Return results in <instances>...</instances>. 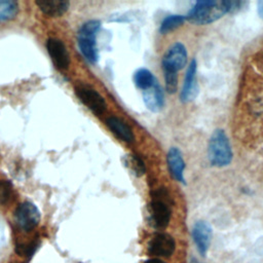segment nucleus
Here are the masks:
<instances>
[{
  "mask_svg": "<svg viewBox=\"0 0 263 263\" xmlns=\"http://www.w3.org/2000/svg\"><path fill=\"white\" fill-rule=\"evenodd\" d=\"M257 11H258V14L260 15V17L263 20V0H261L257 3Z\"/></svg>",
  "mask_w": 263,
  "mask_h": 263,
  "instance_id": "obj_24",
  "label": "nucleus"
},
{
  "mask_svg": "<svg viewBox=\"0 0 263 263\" xmlns=\"http://www.w3.org/2000/svg\"><path fill=\"white\" fill-rule=\"evenodd\" d=\"M76 95L80 101L93 113L102 114L106 110V102L104 98L93 88L87 85L76 86Z\"/></svg>",
  "mask_w": 263,
  "mask_h": 263,
  "instance_id": "obj_8",
  "label": "nucleus"
},
{
  "mask_svg": "<svg viewBox=\"0 0 263 263\" xmlns=\"http://www.w3.org/2000/svg\"><path fill=\"white\" fill-rule=\"evenodd\" d=\"M101 23L97 20H90L84 23L79 31L77 36L78 46L81 53L89 63H97L98 61V49L96 43V37L100 30Z\"/></svg>",
  "mask_w": 263,
  "mask_h": 263,
  "instance_id": "obj_4",
  "label": "nucleus"
},
{
  "mask_svg": "<svg viewBox=\"0 0 263 263\" xmlns=\"http://www.w3.org/2000/svg\"><path fill=\"white\" fill-rule=\"evenodd\" d=\"M12 194V186L10 182L0 180V204L6 203Z\"/></svg>",
  "mask_w": 263,
  "mask_h": 263,
  "instance_id": "obj_22",
  "label": "nucleus"
},
{
  "mask_svg": "<svg viewBox=\"0 0 263 263\" xmlns=\"http://www.w3.org/2000/svg\"><path fill=\"white\" fill-rule=\"evenodd\" d=\"M156 81L157 79L155 76L146 68H140L134 74L135 85L143 91L151 87Z\"/></svg>",
  "mask_w": 263,
  "mask_h": 263,
  "instance_id": "obj_16",
  "label": "nucleus"
},
{
  "mask_svg": "<svg viewBox=\"0 0 263 263\" xmlns=\"http://www.w3.org/2000/svg\"><path fill=\"white\" fill-rule=\"evenodd\" d=\"M39 9L49 16H61L69 8V2L65 0H38L36 1Z\"/></svg>",
  "mask_w": 263,
  "mask_h": 263,
  "instance_id": "obj_15",
  "label": "nucleus"
},
{
  "mask_svg": "<svg viewBox=\"0 0 263 263\" xmlns=\"http://www.w3.org/2000/svg\"><path fill=\"white\" fill-rule=\"evenodd\" d=\"M144 263H165V262L162 261L161 259H158V258H151V259L146 260Z\"/></svg>",
  "mask_w": 263,
  "mask_h": 263,
  "instance_id": "obj_25",
  "label": "nucleus"
},
{
  "mask_svg": "<svg viewBox=\"0 0 263 263\" xmlns=\"http://www.w3.org/2000/svg\"><path fill=\"white\" fill-rule=\"evenodd\" d=\"M143 101L146 107L152 112H159L162 109L164 105V95L158 81L143 91Z\"/></svg>",
  "mask_w": 263,
  "mask_h": 263,
  "instance_id": "obj_13",
  "label": "nucleus"
},
{
  "mask_svg": "<svg viewBox=\"0 0 263 263\" xmlns=\"http://www.w3.org/2000/svg\"><path fill=\"white\" fill-rule=\"evenodd\" d=\"M14 220L18 228L29 232L39 224L40 212L35 204L25 201L15 209Z\"/></svg>",
  "mask_w": 263,
  "mask_h": 263,
  "instance_id": "obj_6",
  "label": "nucleus"
},
{
  "mask_svg": "<svg viewBox=\"0 0 263 263\" xmlns=\"http://www.w3.org/2000/svg\"><path fill=\"white\" fill-rule=\"evenodd\" d=\"M106 123L108 127L113 132L114 135H116L120 140L127 142V143H133L135 140L134 133L132 128L120 118L111 116L107 118Z\"/></svg>",
  "mask_w": 263,
  "mask_h": 263,
  "instance_id": "obj_14",
  "label": "nucleus"
},
{
  "mask_svg": "<svg viewBox=\"0 0 263 263\" xmlns=\"http://www.w3.org/2000/svg\"><path fill=\"white\" fill-rule=\"evenodd\" d=\"M173 199L164 187L156 188L151 192V201L148 205L149 223L155 229H164L172 217Z\"/></svg>",
  "mask_w": 263,
  "mask_h": 263,
  "instance_id": "obj_1",
  "label": "nucleus"
},
{
  "mask_svg": "<svg viewBox=\"0 0 263 263\" xmlns=\"http://www.w3.org/2000/svg\"><path fill=\"white\" fill-rule=\"evenodd\" d=\"M18 11V4L13 0H0V22L9 21L15 17Z\"/></svg>",
  "mask_w": 263,
  "mask_h": 263,
  "instance_id": "obj_19",
  "label": "nucleus"
},
{
  "mask_svg": "<svg viewBox=\"0 0 263 263\" xmlns=\"http://www.w3.org/2000/svg\"><path fill=\"white\" fill-rule=\"evenodd\" d=\"M233 153L229 139L221 128L214 130L208 145V158L213 166L224 167L232 161Z\"/></svg>",
  "mask_w": 263,
  "mask_h": 263,
  "instance_id": "obj_3",
  "label": "nucleus"
},
{
  "mask_svg": "<svg viewBox=\"0 0 263 263\" xmlns=\"http://www.w3.org/2000/svg\"><path fill=\"white\" fill-rule=\"evenodd\" d=\"M46 48L50 59L58 69H67L70 64V57L65 44L55 38H49L46 42Z\"/></svg>",
  "mask_w": 263,
  "mask_h": 263,
  "instance_id": "obj_11",
  "label": "nucleus"
},
{
  "mask_svg": "<svg viewBox=\"0 0 263 263\" xmlns=\"http://www.w3.org/2000/svg\"><path fill=\"white\" fill-rule=\"evenodd\" d=\"M227 3H228V13H233V12H237V11H240L245 5L248 4V2H245V1H229L227 0Z\"/></svg>",
  "mask_w": 263,
  "mask_h": 263,
  "instance_id": "obj_23",
  "label": "nucleus"
},
{
  "mask_svg": "<svg viewBox=\"0 0 263 263\" xmlns=\"http://www.w3.org/2000/svg\"><path fill=\"white\" fill-rule=\"evenodd\" d=\"M39 242L36 241H30L28 243H23V245H17L15 248V252L20 256H31L34 254L36 249L38 248Z\"/></svg>",
  "mask_w": 263,
  "mask_h": 263,
  "instance_id": "obj_21",
  "label": "nucleus"
},
{
  "mask_svg": "<svg viewBox=\"0 0 263 263\" xmlns=\"http://www.w3.org/2000/svg\"><path fill=\"white\" fill-rule=\"evenodd\" d=\"M186 20H187L186 15H181V14L167 15L162 20L159 27V32L161 34H167L171 31L182 26Z\"/></svg>",
  "mask_w": 263,
  "mask_h": 263,
  "instance_id": "obj_18",
  "label": "nucleus"
},
{
  "mask_svg": "<svg viewBox=\"0 0 263 263\" xmlns=\"http://www.w3.org/2000/svg\"><path fill=\"white\" fill-rule=\"evenodd\" d=\"M197 64L196 60H191L184 78V83L181 89L180 99L183 103H189L193 101L198 95V84L196 79Z\"/></svg>",
  "mask_w": 263,
  "mask_h": 263,
  "instance_id": "obj_9",
  "label": "nucleus"
},
{
  "mask_svg": "<svg viewBox=\"0 0 263 263\" xmlns=\"http://www.w3.org/2000/svg\"><path fill=\"white\" fill-rule=\"evenodd\" d=\"M123 163L136 177H142L146 172L143 159L137 154H126L124 156Z\"/></svg>",
  "mask_w": 263,
  "mask_h": 263,
  "instance_id": "obj_17",
  "label": "nucleus"
},
{
  "mask_svg": "<svg viewBox=\"0 0 263 263\" xmlns=\"http://www.w3.org/2000/svg\"><path fill=\"white\" fill-rule=\"evenodd\" d=\"M213 230L205 221H197L192 227V237L194 243L201 256H205L212 240Z\"/></svg>",
  "mask_w": 263,
  "mask_h": 263,
  "instance_id": "obj_10",
  "label": "nucleus"
},
{
  "mask_svg": "<svg viewBox=\"0 0 263 263\" xmlns=\"http://www.w3.org/2000/svg\"><path fill=\"white\" fill-rule=\"evenodd\" d=\"M228 13L227 0H200L190 9L186 18L197 25L214 23Z\"/></svg>",
  "mask_w": 263,
  "mask_h": 263,
  "instance_id": "obj_2",
  "label": "nucleus"
},
{
  "mask_svg": "<svg viewBox=\"0 0 263 263\" xmlns=\"http://www.w3.org/2000/svg\"><path fill=\"white\" fill-rule=\"evenodd\" d=\"M166 162L170 170V173L172 177L182 183L186 184L185 178H184V170H185V161L183 159L182 153L179 148L177 147H171L167 155H166Z\"/></svg>",
  "mask_w": 263,
  "mask_h": 263,
  "instance_id": "obj_12",
  "label": "nucleus"
},
{
  "mask_svg": "<svg viewBox=\"0 0 263 263\" xmlns=\"http://www.w3.org/2000/svg\"><path fill=\"white\" fill-rule=\"evenodd\" d=\"M174 237L164 232L155 233L148 243V254L153 257H170L175 252Z\"/></svg>",
  "mask_w": 263,
  "mask_h": 263,
  "instance_id": "obj_7",
  "label": "nucleus"
},
{
  "mask_svg": "<svg viewBox=\"0 0 263 263\" xmlns=\"http://www.w3.org/2000/svg\"><path fill=\"white\" fill-rule=\"evenodd\" d=\"M187 63V50L183 43L175 42L164 52L161 59V66L163 71L178 73Z\"/></svg>",
  "mask_w": 263,
  "mask_h": 263,
  "instance_id": "obj_5",
  "label": "nucleus"
},
{
  "mask_svg": "<svg viewBox=\"0 0 263 263\" xmlns=\"http://www.w3.org/2000/svg\"><path fill=\"white\" fill-rule=\"evenodd\" d=\"M165 89L168 93H175L178 87V74L170 71H163Z\"/></svg>",
  "mask_w": 263,
  "mask_h": 263,
  "instance_id": "obj_20",
  "label": "nucleus"
}]
</instances>
